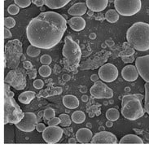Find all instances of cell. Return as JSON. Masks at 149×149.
<instances>
[{
    "instance_id": "6da1fadb",
    "label": "cell",
    "mask_w": 149,
    "mask_h": 149,
    "mask_svg": "<svg viewBox=\"0 0 149 149\" xmlns=\"http://www.w3.org/2000/svg\"><path fill=\"white\" fill-rule=\"evenodd\" d=\"M67 29V21L61 14L45 12L33 18L26 29L30 44L41 49H51L62 39Z\"/></svg>"
},
{
    "instance_id": "7a4b0ae2",
    "label": "cell",
    "mask_w": 149,
    "mask_h": 149,
    "mask_svg": "<svg viewBox=\"0 0 149 149\" xmlns=\"http://www.w3.org/2000/svg\"><path fill=\"white\" fill-rule=\"evenodd\" d=\"M126 39L134 49L139 52L149 50V24L136 22L130 26L126 33Z\"/></svg>"
},
{
    "instance_id": "3957f363",
    "label": "cell",
    "mask_w": 149,
    "mask_h": 149,
    "mask_svg": "<svg viewBox=\"0 0 149 149\" xmlns=\"http://www.w3.org/2000/svg\"><path fill=\"white\" fill-rule=\"evenodd\" d=\"M144 98L142 95H126L122 98L121 113L125 119L135 121L144 115V109L142 100Z\"/></svg>"
},
{
    "instance_id": "277c9868",
    "label": "cell",
    "mask_w": 149,
    "mask_h": 149,
    "mask_svg": "<svg viewBox=\"0 0 149 149\" xmlns=\"http://www.w3.org/2000/svg\"><path fill=\"white\" fill-rule=\"evenodd\" d=\"M23 55L22 43L18 39L10 40L5 44L4 62L5 68L15 69L18 68L21 56Z\"/></svg>"
},
{
    "instance_id": "5b68a950",
    "label": "cell",
    "mask_w": 149,
    "mask_h": 149,
    "mask_svg": "<svg viewBox=\"0 0 149 149\" xmlns=\"http://www.w3.org/2000/svg\"><path fill=\"white\" fill-rule=\"evenodd\" d=\"M62 54L65 58V65L69 69L73 70L79 66L81 57V47L70 36H67L65 38Z\"/></svg>"
},
{
    "instance_id": "8992f818",
    "label": "cell",
    "mask_w": 149,
    "mask_h": 149,
    "mask_svg": "<svg viewBox=\"0 0 149 149\" xmlns=\"http://www.w3.org/2000/svg\"><path fill=\"white\" fill-rule=\"evenodd\" d=\"M24 113L12 97L4 94V124H17L24 117Z\"/></svg>"
},
{
    "instance_id": "52a82bcc",
    "label": "cell",
    "mask_w": 149,
    "mask_h": 149,
    "mask_svg": "<svg viewBox=\"0 0 149 149\" xmlns=\"http://www.w3.org/2000/svg\"><path fill=\"white\" fill-rule=\"evenodd\" d=\"M117 12L124 16H131L141 10V0H114Z\"/></svg>"
},
{
    "instance_id": "ba28073f",
    "label": "cell",
    "mask_w": 149,
    "mask_h": 149,
    "mask_svg": "<svg viewBox=\"0 0 149 149\" xmlns=\"http://www.w3.org/2000/svg\"><path fill=\"white\" fill-rule=\"evenodd\" d=\"M26 75L27 72L24 69L16 68L15 69H12L7 74L4 81L16 90H23L26 86Z\"/></svg>"
},
{
    "instance_id": "9c48e42d",
    "label": "cell",
    "mask_w": 149,
    "mask_h": 149,
    "mask_svg": "<svg viewBox=\"0 0 149 149\" xmlns=\"http://www.w3.org/2000/svg\"><path fill=\"white\" fill-rule=\"evenodd\" d=\"M90 92L95 99H111L113 97V91L101 81H97L91 86Z\"/></svg>"
},
{
    "instance_id": "30bf717a",
    "label": "cell",
    "mask_w": 149,
    "mask_h": 149,
    "mask_svg": "<svg viewBox=\"0 0 149 149\" xmlns=\"http://www.w3.org/2000/svg\"><path fill=\"white\" fill-rule=\"evenodd\" d=\"M98 75L101 80L105 82H113L118 77V69L113 64L107 63L100 68Z\"/></svg>"
},
{
    "instance_id": "8fae6325",
    "label": "cell",
    "mask_w": 149,
    "mask_h": 149,
    "mask_svg": "<svg viewBox=\"0 0 149 149\" xmlns=\"http://www.w3.org/2000/svg\"><path fill=\"white\" fill-rule=\"evenodd\" d=\"M38 117L33 113H24L22 120L16 124L18 129L23 132H32L36 129Z\"/></svg>"
},
{
    "instance_id": "7c38bea8",
    "label": "cell",
    "mask_w": 149,
    "mask_h": 149,
    "mask_svg": "<svg viewBox=\"0 0 149 149\" xmlns=\"http://www.w3.org/2000/svg\"><path fill=\"white\" fill-rule=\"evenodd\" d=\"M63 130L57 125H49L42 132V138L47 143H56L60 141L63 135Z\"/></svg>"
},
{
    "instance_id": "4fadbf2b",
    "label": "cell",
    "mask_w": 149,
    "mask_h": 149,
    "mask_svg": "<svg viewBox=\"0 0 149 149\" xmlns=\"http://www.w3.org/2000/svg\"><path fill=\"white\" fill-rule=\"evenodd\" d=\"M117 143V139L115 134L104 130L95 134L91 141L92 144H115Z\"/></svg>"
},
{
    "instance_id": "5bb4252c",
    "label": "cell",
    "mask_w": 149,
    "mask_h": 149,
    "mask_svg": "<svg viewBox=\"0 0 149 149\" xmlns=\"http://www.w3.org/2000/svg\"><path fill=\"white\" fill-rule=\"evenodd\" d=\"M135 66L142 78L146 82H149V55L138 57L135 61Z\"/></svg>"
},
{
    "instance_id": "9a60e30c",
    "label": "cell",
    "mask_w": 149,
    "mask_h": 149,
    "mask_svg": "<svg viewBox=\"0 0 149 149\" xmlns=\"http://www.w3.org/2000/svg\"><path fill=\"white\" fill-rule=\"evenodd\" d=\"M121 76L127 81H134L139 77V72L135 65H125L121 70Z\"/></svg>"
},
{
    "instance_id": "2e32d148",
    "label": "cell",
    "mask_w": 149,
    "mask_h": 149,
    "mask_svg": "<svg viewBox=\"0 0 149 149\" xmlns=\"http://www.w3.org/2000/svg\"><path fill=\"white\" fill-rule=\"evenodd\" d=\"M87 8L93 12L104 11L109 4V0H86Z\"/></svg>"
},
{
    "instance_id": "e0dca14e",
    "label": "cell",
    "mask_w": 149,
    "mask_h": 149,
    "mask_svg": "<svg viewBox=\"0 0 149 149\" xmlns=\"http://www.w3.org/2000/svg\"><path fill=\"white\" fill-rule=\"evenodd\" d=\"M93 134L91 130L87 128H81L78 130L76 133V139L77 142L81 143H88L92 139Z\"/></svg>"
},
{
    "instance_id": "ac0fdd59",
    "label": "cell",
    "mask_w": 149,
    "mask_h": 149,
    "mask_svg": "<svg viewBox=\"0 0 149 149\" xmlns=\"http://www.w3.org/2000/svg\"><path fill=\"white\" fill-rule=\"evenodd\" d=\"M87 8L86 3H77L69 8L68 13L71 16H81L86 12Z\"/></svg>"
},
{
    "instance_id": "d6986e66",
    "label": "cell",
    "mask_w": 149,
    "mask_h": 149,
    "mask_svg": "<svg viewBox=\"0 0 149 149\" xmlns=\"http://www.w3.org/2000/svg\"><path fill=\"white\" fill-rule=\"evenodd\" d=\"M68 24L74 31H81L86 27V20L81 16H74L68 20Z\"/></svg>"
},
{
    "instance_id": "ffe728a7",
    "label": "cell",
    "mask_w": 149,
    "mask_h": 149,
    "mask_svg": "<svg viewBox=\"0 0 149 149\" xmlns=\"http://www.w3.org/2000/svg\"><path fill=\"white\" fill-rule=\"evenodd\" d=\"M63 104L65 105L67 109H74L79 106V100L76 96H74L73 95H68L63 98Z\"/></svg>"
},
{
    "instance_id": "44dd1931",
    "label": "cell",
    "mask_w": 149,
    "mask_h": 149,
    "mask_svg": "<svg viewBox=\"0 0 149 149\" xmlns=\"http://www.w3.org/2000/svg\"><path fill=\"white\" fill-rule=\"evenodd\" d=\"M121 144H143V141L141 138L135 134H127L121 139L120 142Z\"/></svg>"
},
{
    "instance_id": "7402d4cb",
    "label": "cell",
    "mask_w": 149,
    "mask_h": 149,
    "mask_svg": "<svg viewBox=\"0 0 149 149\" xmlns=\"http://www.w3.org/2000/svg\"><path fill=\"white\" fill-rule=\"evenodd\" d=\"M71 0H45V5L51 9H60L64 8Z\"/></svg>"
},
{
    "instance_id": "603a6c76",
    "label": "cell",
    "mask_w": 149,
    "mask_h": 149,
    "mask_svg": "<svg viewBox=\"0 0 149 149\" xmlns=\"http://www.w3.org/2000/svg\"><path fill=\"white\" fill-rule=\"evenodd\" d=\"M35 95H36V94L33 91H24L19 95L18 100L23 104H29L35 98Z\"/></svg>"
},
{
    "instance_id": "cb8c5ba5",
    "label": "cell",
    "mask_w": 149,
    "mask_h": 149,
    "mask_svg": "<svg viewBox=\"0 0 149 149\" xmlns=\"http://www.w3.org/2000/svg\"><path fill=\"white\" fill-rule=\"evenodd\" d=\"M105 19L109 23H115L119 20V13L117 10L109 9L108 12L105 13Z\"/></svg>"
},
{
    "instance_id": "d4e9b609",
    "label": "cell",
    "mask_w": 149,
    "mask_h": 149,
    "mask_svg": "<svg viewBox=\"0 0 149 149\" xmlns=\"http://www.w3.org/2000/svg\"><path fill=\"white\" fill-rule=\"evenodd\" d=\"M71 119L76 124H81L86 120V115L82 111H75L72 114Z\"/></svg>"
},
{
    "instance_id": "484cf974",
    "label": "cell",
    "mask_w": 149,
    "mask_h": 149,
    "mask_svg": "<svg viewBox=\"0 0 149 149\" xmlns=\"http://www.w3.org/2000/svg\"><path fill=\"white\" fill-rule=\"evenodd\" d=\"M119 117H120V113L116 109H109L106 112V117L109 121H117V120H118Z\"/></svg>"
},
{
    "instance_id": "4316f807",
    "label": "cell",
    "mask_w": 149,
    "mask_h": 149,
    "mask_svg": "<svg viewBox=\"0 0 149 149\" xmlns=\"http://www.w3.org/2000/svg\"><path fill=\"white\" fill-rule=\"evenodd\" d=\"M41 52V48L39 47H34L33 45H30L29 46L28 48L26 50V53L30 57H37Z\"/></svg>"
},
{
    "instance_id": "83f0119b",
    "label": "cell",
    "mask_w": 149,
    "mask_h": 149,
    "mask_svg": "<svg viewBox=\"0 0 149 149\" xmlns=\"http://www.w3.org/2000/svg\"><path fill=\"white\" fill-rule=\"evenodd\" d=\"M38 73L41 76L43 77H47L51 75L52 73V69L49 67L47 65H44L41 66L39 69H38Z\"/></svg>"
},
{
    "instance_id": "f1b7e54d",
    "label": "cell",
    "mask_w": 149,
    "mask_h": 149,
    "mask_svg": "<svg viewBox=\"0 0 149 149\" xmlns=\"http://www.w3.org/2000/svg\"><path fill=\"white\" fill-rule=\"evenodd\" d=\"M145 88V103H144V109L145 111L149 114V82H146L144 85Z\"/></svg>"
},
{
    "instance_id": "f546056e",
    "label": "cell",
    "mask_w": 149,
    "mask_h": 149,
    "mask_svg": "<svg viewBox=\"0 0 149 149\" xmlns=\"http://www.w3.org/2000/svg\"><path fill=\"white\" fill-rule=\"evenodd\" d=\"M59 117L61 118V126L66 127V126H69V125H70L72 119H70V117H69L67 114H61V115L59 116Z\"/></svg>"
},
{
    "instance_id": "4dcf8cb0",
    "label": "cell",
    "mask_w": 149,
    "mask_h": 149,
    "mask_svg": "<svg viewBox=\"0 0 149 149\" xmlns=\"http://www.w3.org/2000/svg\"><path fill=\"white\" fill-rule=\"evenodd\" d=\"M16 25V20L12 17H5L4 19V26L5 28L12 29Z\"/></svg>"
},
{
    "instance_id": "1f68e13d",
    "label": "cell",
    "mask_w": 149,
    "mask_h": 149,
    "mask_svg": "<svg viewBox=\"0 0 149 149\" xmlns=\"http://www.w3.org/2000/svg\"><path fill=\"white\" fill-rule=\"evenodd\" d=\"M14 2H15V4L18 5L20 8H25L30 6L32 0H14Z\"/></svg>"
},
{
    "instance_id": "d6a6232c",
    "label": "cell",
    "mask_w": 149,
    "mask_h": 149,
    "mask_svg": "<svg viewBox=\"0 0 149 149\" xmlns=\"http://www.w3.org/2000/svg\"><path fill=\"white\" fill-rule=\"evenodd\" d=\"M44 118L46 120H51V119H52L53 117H56V112H55V110L53 109H46L44 111Z\"/></svg>"
},
{
    "instance_id": "836d02e7",
    "label": "cell",
    "mask_w": 149,
    "mask_h": 149,
    "mask_svg": "<svg viewBox=\"0 0 149 149\" xmlns=\"http://www.w3.org/2000/svg\"><path fill=\"white\" fill-rule=\"evenodd\" d=\"M8 12L11 15H16L20 12V7L16 4H11L8 8Z\"/></svg>"
},
{
    "instance_id": "e575fe53",
    "label": "cell",
    "mask_w": 149,
    "mask_h": 149,
    "mask_svg": "<svg viewBox=\"0 0 149 149\" xmlns=\"http://www.w3.org/2000/svg\"><path fill=\"white\" fill-rule=\"evenodd\" d=\"M52 57L50 56L49 55H47V54L42 56L40 58V62L42 64H43V65H50L52 63Z\"/></svg>"
},
{
    "instance_id": "d590c367",
    "label": "cell",
    "mask_w": 149,
    "mask_h": 149,
    "mask_svg": "<svg viewBox=\"0 0 149 149\" xmlns=\"http://www.w3.org/2000/svg\"><path fill=\"white\" fill-rule=\"evenodd\" d=\"M61 118L60 117H53L52 119L49 120L48 121V125L51 126H54V125H57L59 124H61Z\"/></svg>"
},
{
    "instance_id": "8d00e7d4",
    "label": "cell",
    "mask_w": 149,
    "mask_h": 149,
    "mask_svg": "<svg viewBox=\"0 0 149 149\" xmlns=\"http://www.w3.org/2000/svg\"><path fill=\"white\" fill-rule=\"evenodd\" d=\"M33 86L36 89L40 90V89H42L44 86V81L42 80H41V79H37V80L33 81Z\"/></svg>"
},
{
    "instance_id": "74e56055",
    "label": "cell",
    "mask_w": 149,
    "mask_h": 149,
    "mask_svg": "<svg viewBox=\"0 0 149 149\" xmlns=\"http://www.w3.org/2000/svg\"><path fill=\"white\" fill-rule=\"evenodd\" d=\"M27 74L29 75L30 79H34L37 77V70L33 68L31 69H29V70H27Z\"/></svg>"
},
{
    "instance_id": "f35d334b",
    "label": "cell",
    "mask_w": 149,
    "mask_h": 149,
    "mask_svg": "<svg viewBox=\"0 0 149 149\" xmlns=\"http://www.w3.org/2000/svg\"><path fill=\"white\" fill-rule=\"evenodd\" d=\"M46 128H47V127H46V125H45V124H43V123H38L36 125L37 131L39 132V133H42Z\"/></svg>"
},
{
    "instance_id": "ab89813d",
    "label": "cell",
    "mask_w": 149,
    "mask_h": 149,
    "mask_svg": "<svg viewBox=\"0 0 149 149\" xmlns=\"http://www.w3.org/2000/svg\"><path fill=\"white\" fill-rule=\"evenodd\" d=\"M23 68L26 70H29V69H31L33 68L32 63L29 62V61H23Z\"/></svg>"
},
{
    "instance_id": "60d3db41",
    "label": "cell",
    "mask_w": 149,
    "mask_h": 149,
    "mask_svg": "<svg viewBox=\"0 0 149 149\" xmlns=\"http://www.w3.org/2000/svg\"><path fill=\"white\" fill-rule=\"evenodd\" d=\"M12 37V34L11 31L8 28L4 29V38L5 39H10Z\"/></svg>"
},
{
    "instance_id": "b9f144b4",
    "label": "cell",
    "mask_w": 149,
    "mask_h": 149,
    "mask_svg": "<svg viewBox=\"0 0 149 149\" xmlns=\"http://www.w3.org/2000/svg\"><path fill=\"white\" fill-rule=\"evenodd\" d=\"M32 3L35 4L37 7L42 8L45 4V0H32Z\"/></svg>"
},
{
    "instance_id": "7bdbcfd3",
    "label": "cell",
    "mask_w": 149,
    "mask_h": 149,
    "mask_svg": "<svg viewBox=\"0 0 149 149\" xmlns=\"http://www.w3.org/2000/svg\"><path fill=\"white\" fill-rule=\"evenodd\" d=\"M123 52H125V55H126V56H131V55H133L134 53V50L132 48H129L128 50Z\"/></svg>"
},
{
    "instance_id": "ee69618b",
    "label": "cell",
    "mask_w": 149,
    "mask_h": 149,
    "mask_svg": "<svg viewBox=\"0 0 149 149\" xmlns=\"http://www.w3.org/2000/svg\"><path fill=\"white\" fill-rule=\"evenodd\" d=\"M99 78H100V77H99V75H96V74L91 75V80L93 81H99Z\"/></svg>"
},
{
    "instance_id": "f6af8a7d",
    "label": "cell",
    "mask_w": 149,
    "mask_h": 149,
    "mask_svg": "<svg viewBox=\"0 0 149 149\" xmlns=\"http://www.w3.org/2000/svg\"><path fill=\"white\" fill-rule=\"evenodd\" d=\"M77 139H75L74 138H71V139H69V143L70 144H74V143H77Z\"/></svg>"
},
{
    "instance_id": "bcb514c9",
    "label": "cell",
    "mask_w": 149,
    "mask_h": 149,
    "mask_svg": "<svg viewBox=\"0 0 149 149\" xmlns=\"http://www.w3.org/2000/svg\"><path fill=\"white\" fill-rule=\"evenodd\" d=\"M106 43H107V45H108L109 47H112V46H113V45H114V42H113V41L111 40V39L106 41Z\"/></svg>"
},
{
    "instance_id": "7dc6e473",
    "label": "cell",
    "mask_w": 149,
    "mask_h": 149,
    "mask_svg": "<svg viewBox=\"0 0 149 149\" xmlns=\"http://www.w3.org/2000/svg\"><path fill=\"white\" fill-rule=\"evenodd\" d=\"M63 79L65 81H69L70 80V76L68 75V74H65V75L63 76Z\"/></svg>"
},
{
    "instance_id": "c3c4849f",
    "label": "cell",
    "mask_w": 149,
    "mask_h": 149,
    "mask_svg": "<svg viewBox=\"0 0 149 149\" xmlns=\"http://www.w3.org/2000/svg\"><path fill=\"white\" fill-rule=\"evenodd\" d=\"M89 100V97L87 95H83V96L81 97V100L83 101V102H87Z\"/></svg>"
},
{
    "instance_id": "681fc988",
    "label": "cell",
    "mask_w": 149,
    "mask_h": 149,
    "mask_svg": "<svg viewBox=\"0 0 149 149\" xmlns=\"http://www.w3.org/2000/svg\"><path fill=\"white\" fill-rule=\"evenodd\" d=\"M106 125H107V127H112V126H113V121H107V123H106Z\"/></svg>"
},
{
    "instance_id": "f907efd6",
    "label": "cell",
    "mask_w": 149,
    "mask_h": 149,
    "mask_svg": "<svg viewBox=\"0 0 149 149\" xmlns=\"http://www.w3.org/2000/svg\"><path fill=\"white\" fill-rule=\"evenodd\" d=\"M95 38H96V35H95V33H91V34H90V38H91V39H95Z\"/></svg>"
},
{
    "instance_id": "816d5d0a",
    "label": "cell",
    "mask_w": 149,
    "mask_h": 149,
    "mask_svg": "<svg viewBox=\"0 0 149 149\" xmlns=\"http://www.w3.org/2000/svg\"><path fill=\"white\" fill-rule=\"evenodd\" d=\"M42 116H44V112H40L39 113V117H42Z\"/></svg>"
},
{
    "instance_id": "f5cc1de1",
    "label": "cell",
    "mask_w": 149,
    "mask_h": 149,
    "mask_svg": "<svg viewBox=\"0 0 149 149\" xmlns=\"http://www.w3.org/2000/svg\"><path fill=\"white\" fill-rule=\"evenodd\" d=\"M93 12H93V11H91V10H90V11H89V12H88V14H89V15H90V16H91V15H92V14H93Z\"/></svg>"
},
{
    "instance_id": "db71d44e",
    "label": "cell",
    "mask_w": 149,
    "mask_h": 149,
    "mask_svg": "<svg viewBox=\"0 0 149 149\" xmlns=\"http://www.w3.org/2000/svg\"><path fill=\"white\" fill-rule=\"evenodd\" d=\"M21 60H22V61H24V60H25V57H24V55H22V56H21Z\"/></svg>"
},
{
    "instance_id": "11a10c76",
    "label": "cell",
    "mask_w": 149,
    "mask_h": 149,
    "mask_svg": "<svg viewBox=\"0 0 149 149\" xmlns=\"http://www.w3.org/2000/svg\"><path fill=\"white\" fill-rule=\"evenodd\" d=\"M100 129H101L102 130H104V127H100Z\"/></svg>"
},
{
    "instance_id": "9f6ffc18",
    "label": "cell",
    "mask_w": 149,
    "mask_h": 149,
    "mask_svg": "<svg viewBox=\"0 0 149 149\" xmlns=\"http://www.w3.org/2000/svg\"><path fill=\"white\" fill-rule=\"evenodd\" d=\"M125 91H130V88H125Z\"/></svg>"
},
{
    "instance_id": "6f0895ef",
    "label": "cell",
    "mask_w": 149,
    "mask_h": 149,
    "mask_svg": "<svg viewBox=\"0 0 149 149\" xmlns=\"http://www.w3.org/2000/svg\"><path fill=\"white\" fill-rule=\"evenodd\" d=\"M5 1H6V0H5Z\"/></svg>"
}]
</instances>
